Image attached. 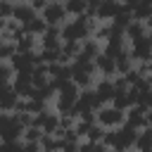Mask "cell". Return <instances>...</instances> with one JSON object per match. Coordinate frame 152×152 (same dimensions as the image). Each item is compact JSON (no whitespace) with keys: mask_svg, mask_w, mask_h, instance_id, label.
I'll return each instance as SVG.
<instances>
[{"mask_svg":"<svg viewBox=\"0 0 152 152\" xmlns=\"http://www.w3.org/2000/svg\"><path fill=\"white\" fill-rule=\"evenodd\" d=\"M95 121L104 128H119L126 124V112L114 104H102L100 109H95Z\"/></svg>","mask_w":152,"mask_h":152,"instance_id":"cell-1","label":"cell"},{"mask_svg":"<svg viewBox=\"0 0 152 152\" xmlns=\"http://www.w3.org/2000/svg\"><path fill=\"white\" fill-rule=\"evenodd\" d=\"M21 133H24V126L19 124V119L10 112H0V140L14 142L21 138Z\"/></svg>","mask_w":152,"mask_h":152,"instance_id":"cell-2","label":"cell"},{"mask_svg":"<svg viewBox=\"0 0 152 152\" xmlns=\"http://www.w3.org/2000/svg\"><path fill=\"white\" fill-rule=\"evenodd\" d=\"M40 17L48 21V26H62V24L66 21L69 12H66L64 2H59V0H50V2H48V7L40 12Z\"/></svg>","mask_w":152,"mask_h":152,"instance_id":"cell-3","label":"cell"},{"mask_svg":"<svg viewBox=\"0 0 152 152\" xmlns=\"http://www.w3.org/2000/svg\"><path fill=\"white\" fill-rule=\"evenodd\" d=\"M95 93H97V97H100L102 102L114 100V93H116V88H114V76H104V78H100V81L95 83Z\"/></svg>","mask_w":152,"mask_h":152,"instance_id":"cell-4","label":"cell"},{"mask_svg":"<svg viewBox=\"0 0 152 152\" xmlns=\"http://www.w3.org/2000/svg\"><path fill=\"white\" fill-rule=\"evenodd\" d=\"M95 69H97L102 76H114V74H116V59L109 57L107 52H100V55L95 57Z\"/></svg>","mask_w":152,"mask_h":152,"instance_id":"cell-5","label":"cell"},{"mask_svg":"<svg viewBox=\"0 0 152 152\" xmlns=\"http://www.w3.org/2000/svg\"><path fill=\"white\" fill-rule=\"evenodd\" d=\"M36 14H38V12L31 7V2H14V14H12V19H17L21 26L28 24Z\"/></svg>","mask_w":152,"mask_h":152,"instance_id":"cell-6","label":"cell"},{"mask_svg":"<svg viewBox=\"0 0 152 152\" xmlns=\"http://www.w3.org/2000/svg\"><path fill=\"white\" fill-rule=\"evenodd\" d=\"M119 10H121V2L119 0H102L97 5V10H95V17L97 19H114Z\"/></svg>","mask_w":152,"mask_h":152,"instance_id":"cell-7","label":"cell"},{"mask_svg":"<svg viewBox=\"0 0 152 152\" xmlns=\"http://www.w3.org/2000/svg\"><path fill=\"white\" fill-rule=\"evenodd\" d=\"M124 36L131 40V43H135V40H140V38H145L147 36V26H145V21H140V19H133L126 28H124Z\"/></svg>","mask_w":152,"mask_h":152,"instance_id":"cell-8","label":"cell"},{"mask_svg":"<svg viewBox=\"0 0 152 152\" xmlns=\"http://www.w3.org/2000/svg\"><path fill=\"white\" fill-rule=\"evenodd\" d=\"M126 124L133 128H145V107L142 104H133L126 112Z\"/></svg>","mask_w":152,"mask_h":152,"instance_id":"cell-9","label":"cell"},{"mask_svg":"<svg viewBox=\"0 0 152 152\" xmlns=\"http://www.w3.org/2000/svg\"><path fill=\"white\" fill-rule=\"evenodd\" d=\"M17 102H19V95L14 93L12 86H7L5 93H2V97H0V112H14L17 109Z\"/></svg>","mask_w":152,"mask_h":152,"instance_id":"cell-10","label":"cell"},{"mask_svg":"<svg viewBox=\"0 0 152 152\" xmlns=\"http://www.w3.org/2000/svg\"><path fill=\"white\" fill-rule=\"evenodd\" d=\"M133 147H135V152H152V128L150 126H145V131L138 133Z\"/></svg>","mask_w":152,"mask_h":152,"instance_id":"cell-11","label":"cell"},{"mask_svg":"<svg viewBox=\"0 0 152 152\" xmlns=\"http://www.w3.org/2000/svg\"><path fill=\"white\" fill-rule=\"evenodd\" d=\"M24 31H26V33H33V36H38V38H40V36L48 31V21H45L43 17H38V14H36L28 24H24Z\"/></svg>","mask_w":152,"mask_h":152,"instance_id":"cell-12","label":"cell"},{"mask_svg":"<svg viewBox=\"0 0 152 152\" xmlns=\"http://www.w3.org/2000/svg\"><path fill=\"white\" fill-rule=\"evenodd\" d=\"M64 7H66V12H69L71 17H81V14L90 12L88 0H64Z\"/></svg>","mask_w":152,"mask_h":152,"instance_id":"cell-13","label":"cell"},{"mask_svg":"<svg viewBox=\"0 0 152 152\" xmlns=\"http://www.w3.org/2000/svg\"><path fill=\"white\" fill-rule=\"evenodd\" d=\"M81 55H86L88 59H95L100 55V45H97V38H86L81 43Z\"/></svg>","mask_w":152,"mask_h":152,"instance_id":"cell-14","label":"cell"},{"mask_svg":"<svg viewBox=\"0 0 152 152\" xmlns=\"http://www.w3.org/2000/svg\"><path fill=\"white\" fill-rule=\"evenodd\" d=\"M133 62H135V59L131 57V52H128V50H126V52H121V55L116 57V71H119V74H128V71L133 69Z\"/></svg>","mask_w":152,"mask_h":152,"instance_id":"cell-15","label":"cell"},{"mask_svg":"<svg viewBox=\"0 0 152 152\" xmlns=\"http://www.w3.org/2000/svg\"><path fill=\"white\" fill-rule=\"evenodd\" d=\"M40 138H43V128H38V126H26L21 133L24 142H40Z\"/></svg>","mask_w":152,"mask_h":152,"instance_id":"cell-16","label":"cell"},{"mask_svg":"<svg viewBox=\"0 0 152 152\" xmlns=\"http://www.w3.org/2000/svg\"><path fill=\"white\" fill-rule=\"evenodd\" d=\"M104 133H107V128H104V126H100V124L95 121V124H90V128H88V135H86V138H88L90 142H100V140L104 138Z\"/></svg>","mask_w":152,"mask_h":152,"instance_id":"cell-17","label":"cell"},{"mask_svg":"<svg viewBox=\"0 0 152 152\" xmlns=\"http://www.w3.org/2000/svg\"><path fill=\"white\" fill-rule=\"evenodd\" d=\"M12 14H14V2L12 0H0V17L12 19Z\"/></svg>","mask_w":152,"mask_h":152,"instance_id":"cell-18","label":"cell"},{"mask_svg":"<svg viewBox=\"0 0 152 152\" xmlns=\"http://www.w3.org/2000/svg\"><path fill=\"white\" fill-rule=\"evenodd\" d=\"M48 2H50V0H31V7H33L36 12H43V10L48 7Z\"/></svg>","mask_w":152,"mask_h":152,"instance_id":"cell-19","label":"cell"},{"mask_svg":"<svg viewBox=\"0 0 152 152\" xmlns=\"http://www.w3.org/2000/svg\"><path fill=\"white\" fill-rule=\"evenodd\" d=\"M145 126H152V109H145Z\"/></svg>","mask_w":152,"mask_h":152,"instance_id":"cell-20","label":"cell"},{"mask_svg":"<svg viewBox=\"0 0 152 152\" xmlns=\"http://www.w3.org/2000/svg\"><path fill=\"white\" fill-rule=\"evenodd\" d=\"M145 26H147V28H150V31H152V14H150V17H147V19H145Z\"/></svg>","mask_w":152,"mask_h":152,"instance_id":"cell-21","label":"cell"},{"mask_svg":"<svg viewBox=\"0 0 152 152\" xmlns=\"http://www.w3.org/2000/svg\"><path fill=\"white\" fill-rule=\"evenodd\" d=\"M10 83H0V97H2V93H5V88H7Z\"/></svg>","mask_w":152,"mask_h":152,"instance_id":"cell-22","label":"cell"},{"mask_svg":"<svg viewBox=\"0 0 152 152\" xmlns=\"http://www.w3.org/2000/svg\"><path fill=\"white\" fill-rule=\"evenodd\" d=\"M107 152H119V150H114V147H109V150H107Z\"/></svg>","mask_w":152,"mask_h":152,"instance_id":"cell-23","label":"cell"},{"mask_svg":"<svg viewBox=\"0 0 152 152\" xmlns=\"http://www.w3.org/2000/svg\"><path fill=\"white\" fill-rule=\"evenodd\" d=\"M19 2H31V0H19Z\"/></svg>","mask_w":152,"mask_h":152,"instance_id":"cell-24","label":"cell"},{"mask_svg":"<svg viewBox=\"0 0 152 152\" xmlns=\"http://www.w3.org/2000/svg\"><path fill=\"white\" fill-rule=\"evenodd\" d=\"M59 2H64V0H59Z\"/></svg>","mask_w":152,"mask_h":152,"instance_id":"cell-25","label":"cell"},{"mask_svg":"<svg viewBox=\"0 0 152 152\" xmlns=\"http://www.w3.org/2000/svg\"><path fill=\"white\" fill-rule=\"evenodd\" d=\"M150 128H152V126H150Z\"/></svg>","mask_w":152,"mask_h":152,"instance_id":"cell-26","label":"cell"}]
</instances>
